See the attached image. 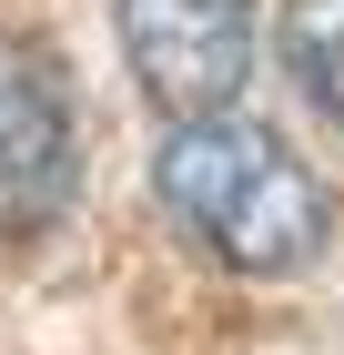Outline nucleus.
Masks as SVG:
<instances>
[{
    "mask_svg": "<svg viewBox=\"0 0 344 355\" xmlns=\"http://www.w3.org/2000/svg\"><path fill=\"white\" fill-rule=\"evenodd\" d=\"M284 61H293V82L344 122V0H284Z\"/></svg>",
    "mask_w": 344,
    "mask_h": 355,
    "instance_id": "obj_4",
    "label": "nucleus"
},
{
    "mask_svg": "<svg viewBox=\"0 0 344 355\" xmlns=\"http://www.w3.org/2000/svg\"><path fill=\"white\" fill-rule=\"evenodd\" d=\"M81 183V122H71V71L51 41L0 31V244H30L61 223Z\"/></svg>",
    "mask_w": 344,
    "mask_h": 355,
    "instance_id": "obj_2",
    "label": "nucleus"
},
{
    "mask_svg": "<svg viewBox=\"0 0 344 355\" xmlns=\"http://www.w3.org/2000/svg\"><path fill=\"white\" fill-rule=\"evenodd\" d=\"M122 51L172 122L233 112L253 71V0H122Z\"/></svg>",
    "mask_w": 344,
    "mask_h": 355,
    "instance_id": "obj_3",
    "label": "nucleus"
},
{
    "mask_svg": "<svg viewBox=\"0 0 344 355\" xmlns=\"http://www.w3.org/2000/svg\"><path fill=\"white\" fill-rule=\"evenodd\" d=\"M152 183H162V203H172V223H183L212 264H233V274H304L324 244H334L324 183L293 163L284 132L243 122V112L172 122Z\"/></svg>",
    "mask_w": 344,
    "mask_h": 355,
    "instance_id": "obj_1",
    "label": "nucleus"
}]
</instances>
